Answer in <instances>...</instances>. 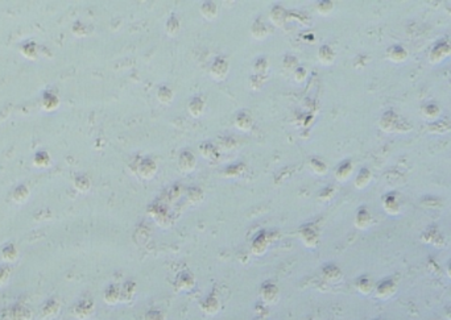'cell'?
Masks as SVG:
<instances>
[{
	"mask_svg": "<svg viewBox=\"0 0 451 320\" xmlns=\"http://www.w3.org/2000/svg\"><path fill=\"white\" fill-rule=\"evenodd\" d=\"M260 298L267 306L276 304L280 299V289L276 283L273 282H264L260 287Z\"/></svg>",
	"mask_w": 451,
	"mask_h": 320,
	"instance_id": "1",
	"label": "cell"
},
{
	"mask_svg": "<svg viewBox=\"0 0 451 320\" xmlns=\"http://www.w3.org/2000/svg\"><path fill=\"white\" fill-rule=\"evenodd\" d=\"M95 313V304L91 299H82L73 307V315L79 320L91 319Z\"/></svg>",
	"mask_w": 451,
	"mask_h": 320,
	"instance_id": "2",
	"label": "cell"
},
{
	"mask_svg": "<svg viewBox=\"0 0 451 320\" xmlns=\"http://www.w3.org/2000/svg\"><path fill=\"white\" fill-rule=\"evenodd\" d=\"M201 310L209 315V316H214L216 313H219V311L222 310V302L219 299V296L216 294H210L206 298L201 300L199 303Z\"/></svg>",
	"mask_w": 451,
	"mask_h": 320,
	"instance_id": "3",
	"label": "cell"
},
{
	"mask_svg": "<svg viewBox=\"0 0 451 320\" xmlns=\"http://www.w3.org/2000/svg\"><path fill=\"white\" fill-rule=\"evenodd\" d=\"M8 319L10 320H33V312L28 306L21 303H16L10 307L8 310Z\"/></svg>",
	"mask_w": 451,
	"mask_h": 320,
	"instance_id": "4",
	"label": "cell"
},
{
	"mask_svg": "<svg viewBox=\"0 0 451 320\" xmlns=\"http://www.w3.org/2000/svg\"><path fill=\"white\" fill-rule=\"evenodd\" d=\"M229 62L225 61L224 58H216L215 61L212 62L211 68H210L211 78L215 79V81H223L229 74Z\"/></svg>",
	"mask_w": 451,
	"mask_h": 320,
	"instance_id": "5",
	"label": "cell"
},
{
	"mask_svg": "<svg viewBox=\"0 0 451 320\" xmlns=\"http://www.w3.org/2000/svg\"><path fill=\"white\" fill-rule=\"evenodd\" d=\"M300 237L305 245L309 246V248H315L318 245V241H319V235H318V231L315 229L314 225L302 227L300 231Z\"/></svg>",
	"mask_w": 451,
	"mask_h": 320,
	"instance_id": "6",
	"label": "cell"
},
{
	"mask_svg": "<svg viewBox=\"0 0 451 320\" xmlns=\"http://www.w3.org/2000/svg\"><path fill=\"white\" fill-rule=\"evenodd\" d=\"M60 310H61V304H60L59 300L50 298L40 308V316L44 320H51L59 315Z\"/></svg>",
	"mask_w": 451,
	"mask_h": 320,
	"instance_id": "7",
	"label": "cell"
},
{
	"mask_svg": "<svg viewBox=\"0 0 451 320\" xmlns=\"http://www.w3.org/2000/svg\"><path fill=\"white\" fill-rule=\"evenodd\" d=\"M195 286V278L192 273L189 272H182L180 273L177 277H176L175 281V287L178 291H190V290L194 289Z\"/></svg>",
	"mask_w": 451,
	"mask_h": 320,
	"instance_id": "8",
	"label": "cell"
},
{
	"mask_svg": "<svg viewBox=\"0 0 451 320\" xmlns=\"http://www.w3.org/2000/svg\"><path fill=\"white\" fill-rule=\"evenodd\" d=\"M396 283L392 279H384L376 286V296L380 299H388L396 293Z\"/></svg>",
	"mask_w": 451,
	"mask_h": 320,
	"instance_id": "9",
	"label": "cell"
},
{
	"mask_svg": "<svg viewBox=\"0 0 451 320\" xmlns=\"http://www.w3.org/2000/svg\"><path fill=\"white\" fill-rule=\"evenodd\" d=\"M178 167L182 173H192L195 169V157L192 152L185 150L178 157Z\"/></svg>",
	"mask_w": 451,
	"mask_h": 320,
	"instance_id": "10",
	"label": "cell"
},
{
	"mask_svg": "<svg viewBox=\"0 0 451 320\" xmlns=\"http://www.w3.org/2000/svg\"><path fill=\"white\" fill-rule=\"evenodd\" d=\"M137 173L140 174L144 179H150V178L154 177V174L157 173V164L150 158H144L139 164Z\"/></svg>",
	"mask_w": 451,
	"mask_h": 320,
	"instance_id": "11",
	"label": "cell"
},
{
	"mask_svg": "<svg viewBox=\"0 0 451 320\" xmlns=\"http://www.w3.org/2000/svg\"><path fill=\"white\" fill-rule=\"evenodd\" d=\"M136 283L134 281H127L123 286H120V302L130 303L131 300L135 298V295H136Z\"/></svg>",
	"mask_w": 451,
	"mask_h": 320,
	"instance_id": "12",
	"label": "cell"
},
{
	"mask_svg": "<svg viewBox=\"0 0 451 320\" xmlns=\"http://www.w3.org/2000/svg\"><path fill=\"white\" fill-rule=\"evenodd\" d=\"M322 276L323 278L327 281V282H339L342 279V270L339 269L338 266L334 265V264H327L326 266H323L322 269Z\"/></svg>",
	"mask_w": 451,
	"mask_h": 320,
	"instance_id": "13",
	"label": "cell"
},
{
	"mask_svg": "<svg viewBox=\"0 0 451 320\" xmlns=\"http://www.w3.org/2000/svg\"><path fill=\"white\" fill-rule=\"evenodd\" d=\"M103 299L109 306H115L120 303V286L118 285H109L106 287L103 293Z\"/></svg>",
	"mask_w": 451,
	"mask_h": 320,
	"instance_id": "14",
	"label": "cell"
},
{
	"mask_svg": "<svg viewBox=\"0 0 451 320\" xmlns=\"http://www.w3.org/2000/svg\"><path fill=\"white\" fill-rule=\"evenodd\" d=\"M270 31L268 25L264 23L261 19L256 20L255 23L252 24L251 27V34H252L253 38H256V40H264V38H267L269 36Z\"/></svg>",
	"mask_w": 451,
	"mask_h": 320,
	"instance_id": "15",
	"label": "cell"
},
{
	"mask_svg": "<svg viewBox=\"0 0 451 320\" xmlns=\"http://www.w3.org/2000/svg\"><path fill=\"white\" fill-rule=\"evenodd\" d=\"M205 108H206V102L201 98V96H195V98H193L188 104L189 113H190L193 117H199V116H202V113L205 112Z\"/></svg>",
	"mask_w": 451,
	"mask_h": 320,
	"instance_id": "16",
	"label": "cell"
},
{
	"mask_svg": "<svg viewBox=\"0 0 451 320\" xmlns=\"http://www.w3.org/2000/svg\"><path fill=\"white\" fill-rule=\"evenodd\" d=\"M201 15L206 20H214L218 16V4L214 2H205L201 4Z\"/></svg>",
	"mask_w": 451,
	"mask_h": 320,
	"instance_id": "17",
	"label": "cell"
},
{
	"mask_svg": "<svg viewBox=\"0 0 451 320\" xmlns=\"http://www.w3.org/2000/svg\"><path fill=\"white\" fill-rule=\"evenodd\" d=\"M269 19L274 25L281 27V25H284L285 20H287V11L281 6H274L269 12Z\"/></svg>",
	"mask_w": 451,
	"mask_h": 320,
	"instance_id": "18",
	"label": "cell"
},
{
	"mask_svg": "<svg viewBox=\"0 0 451 320\" xmlns=\"http://www.w3.org/2000/svg\"><path fill=\"white\" fill-rule=\"evenodd\" d=\"M235 125L236 128L239 131H243V132H248L251 131L253 125V121H252V117L247 112H240L239 115L236 116L235 119Z\"/></svg>",
	"mask_w": 451,
	"mask_h": 320,
	"instance_id": "19",
	"label": "cell"
},
{
	"mask_svg": "<svg viewBox=\"0 0 451 320\" xmlns=\"http://www.w3.org/2000/svg\"><path fill=\"white\" fill-rule=\"evenodd\" d=\"M356 289L363 295H368L375 290V285H373L372 279L368 278V277H360L356 281Z\"/></svg>",
	"mask_w": 451,
	"mask_h": 320,
	"instance_id": "20",
	"label": "cell"
},
{
	"mask_svg": "<svg viewBox=\"0 0 451 320\" xmlns=\"http://www.w3.org/2000/svg\"><path fill=\"white\" fill-rule=\"evenodd\" d=\"M318 58H319V62L323 63V65H330L332 63L335 58V53L332 50L331 46H328V45H323L321 46V49L318 50Z\"/></svg>",
	"mask_w": 451,
	"mask_h": 320,
	"instance_id": "21",
	"label": "cell"
},
{
	"mask_svg": "<svg viewBox=\"0 0 451 320\" xmlns=\"http://www.w3.org/2000/svg\"><path fill=\"white\" fill-rule=\"evenodd\" d=\"M29 194H31V191H29V188L25 184H19L12 191V199L16 203H24L28 198H29Z\"/></svg>",
	"mask_w": 451,
	"mask_h": 320,
	"instance_id": "22",
	"label": "cell"
},
{
	"mask_svg": "<svg viewBox=\"0 0 451 320\" xmlns=\"http://www.w3.org/2000/svg\"><path fill=\"white\" fill-rule=\"evenodd\" d=\"M2 257L6 263H14L19 257V250H17L15 244H6L2 249Z\"/></svg>",
	"mask_w": 451,
	"mask_h": 320,
	"instance_id": "23",
	"label": "cell"
},
{
	"mask_svg": "<svg viewBox=\"0 0 451 320\" xmlns=\"http://www.w3.org/2000/svg\"><path fill=\"white\" fill-rule=\"evenodd\" d=\"M60 106V99L59 96L51 94V92H45L44 96H42V107L46 111H53L57 107Z\"/></svg>",
	"mask_w": 451,
	"mask_h": 320,
	"instance_id": "24",
	"label": "cell"
},
{
	"mask_svg": "<svg viewBox=\"0 0 451 320\" xmlns=\"http://www.w3.org/2000/svg\"><path fill=\"white\" fill-rule=\"evenodd\" d=\"M175 98V92L167 86H161L157 90V99L162 104H169Z\"/></svg>",
	"mask_w": 451,
	"mask_h": 320,
	"instance_id": "25",
	"label": "cell"
},
{
	"mask_svg": "<svg viewBox=\"0 0 451 320\" xmlns=\"http://www.w3.org/2000/svg\"><path fill=\"white\" fill-rule=\"evenodd\" d=\"M180 29H181L180 20H178L175 15H172V16L167 19L166 23H165V32H166V34H169V36L173 37V36H176V34L180 32Z\"/></svg>",
	"mask_w": 451,
	"mask_h": 320,
	"instance_id": "26",
	"label": "cell"
},
{
	"mask_svg": "<svg viewBox=\"0 0 451 320\" xmlns=\"http://www.w3.org/2000/svg\"><path fill=\"white\" fill-rule=\"evenodd\" d=\"M33 164L37 167H48L51 164V158L48 152L41 150V152H37L34 154Z\"/></svg>",
	"mask_w": 451,
	"mask_h": 320,
	"instance_id": "27",
	"label": "cell"
},
{
	"mask_svg": "<svg viewBox=\"0 0 451 320\" xmlns=\"http://www.w3.org/2000/svg\"><path fill=\"white\" fill-rule=\"evenodd\" d=\"M268 249V240L267 237L264 236H259V237L253 241L252 244V252L257 255H261L265 253V250Z\"/></svg>",
	"mask_w": 451,
	"mask_h": 320,
	"instance_id": "28",
	"label": "cell"
},
{
	"mask_svg": "<svg viewBox=\"0 0 451 320\" xmlns=\"http://www.w3.org/2000/svg\"><path fill=\"white\" fill-rule=\"evenodd\" d=\"M74 187L78 191H81V193H86V191H89L90 187H91V181L86 175H78L74 179Z\"/></svg>",
	"mask_w": 451,
	"mask_h": 320,
	"instance_id": "29",
	"label": "cell"
},
{
	"mask_svg": "<svg viewBox=\"0 0 451 320\" xmlns=\"http://www.w3.org/2000/svg\"><path fill=\"white\" fill-rule=\"evenodd\" d=\"M310 169L317 175H323L327 171V166H326L325 162L319 160V158H315V157H313L310 160Z\"/></svg>",
	"mask_w": 451,
	"mask_h": 320,
	"instance_id": "30",
	"label": "cell"
},
{
	"mask_svg": "<svg viewBox=\"0 0 451 320\" xmlns=\"http://www.w3.org/2000/svg\"><path fill=\"white\" fill-rule=\"evenodd\" d=\"M268 68H269V62H268L267 58H259V59L253 63V72H255V75H260V77L265 75V73L268 72Z\"/></svg>",
	"mask_w": 451,
	"mask_h": 320,
	"instance_id": "31",
	"label": "cell"
},
{
	"mask_svg": "<svg viewBox=\"0 0 451 320\" xmlns=\"http://www.w3.org/2000/svg\"><path fill=\"white\" fill-rule=\"evenodd\" d=\"M371 223V218H369V214L364 210L359 211V214L356 215V219H355V225L358 228L360 229H364L367 228Z\"/></svg>",
	"mask_w": 451,
	"mask_h": 320,
	"instance_id": "32",
	"label": "cell"
},
{
	"mask_svg": "<svg viewBox=\"0 0 451 320\" xmlns=\"http://www.w3.org/2000/svg\"><path fill=\"white\" fill-rule=\"evenodd\" d=\"M351 170H352L351 164H350V162H343V164L338 167V170H336L335 175H336V178H338L339 181H345V179H347V178L350 177Z\"/></svg>",
	"mask_w": 451,
	"mask_h": 320,
	"instance_id": "33",
	"label": "cell"
},
{
	"mask_svg": "<svg viewBox=\"0 0 451 320\" xmlns=\"http://www.w3.org/2000/svg\"><path fill=\"white\" fill-rule=\"evenodd\" d=\"M21 53H23L27 58L34 59V58L37 57V46H36V44H33V42H27V44H24L21 46Z\"/></svg>",
	"mask_w": 451,
	"mask_h": 320,
	"instance_id": "34",
	"label": "cell"
},
{
	"mask_svg": "<svg viewBox=\"0 0 451 320\" xmlns=\"http://www.w3.org/2000/svg\"><path fill=\"white\" fill-rule=\"evenodd\" d=\"M143 320H166V315L160 310H148L144 313Z\"/></svg>",
	"mask_w": 451,
	"mask_h": 320,
	"instance_id": "35",
	"label": "cell"
},
{
	"mask_svg": "<svg viewBox=\"0 0 451 320\" xmlns=\"http://www.w3.org/2000/svg\"><path fill=\"white\" fill-rule=\"evenodd\" d=\"M12 269L10 265H0V286H4L10 281Z\"/></svg>",
	"mask_w": 451,
	"mask_h": 320,
	"instance_id": "36",
	"label": "cell"
},
{
	"mask_svg": "<svg viewBox=\"0 0 451 320\" xmlns=\"http://www.w3.org/2000/svg\"><path fill=\"white\" fill-rule=\"evenodd\" d=\"M332 8H334V4L331 2H321L317 4V12L322 16H327L332 11Z\"/></svg>",
	"mask_w": 451,
	"mask_h": 320,
	"instance_id": "37",
	"label": "cell"
},
{
	"mask_svg": "<svg viewBox=\"0 0 451 320\" xmlns=\"http://www.w3.org/2000/svg\"><path fill=\"white\" fill-rule=\"evenodd\" d=\"M369 181V173L367 170H362L356 178V186L358 187H363V186H366L367 182Z\"/></svg>",
	"mask_w": 451,
	"mask_h": 320,
	"instance_id": "38",
	"label": "cell"
},
{
	"mask_svg": "<svg viewBox=\"0 0 451 320\" xmlns=\"http://www.w3.org/2000/svg\"><path fill=\"white\" fill-rule=\"evenodd\" d=\"M293 75L297 82H304L305 79H306V77H308V72L305 70V68H301V66H298V68L294 70Z\"/></svg>",
	"mask_w": 451,
	"mask_h": 320,
	"instance_id": "39",
	"label": "cell"
},
{
	"mask_svg": "<svg viewBox=\"0 0 451 320\" xmlns=\"http://www.w3.org/2000/svg\"><path fill=\"white\" fill-rule=\"evenodd\" d=\"M448 274H450V277H451V265H450V269H448Z\"/></svg>",
	"mask_w": 451,
	"mask_h": 320,
	"instance_id": "40",
	"label": "cell"
},
{
	"mask_svg": "<svg viewBox=\"0 0 451 320\" xmlns=\"http://www.w3.org/2000/svg\"><path fill=\"white\" fill-rule=\"evenodd\" d=\"M253 320H261V319H259V317H256V319H253Z\"/></svg>",
	"mask_w": 451,
	"mask_h": 320,
	"instance_id": "41",
	"label": "cell"
},
{
	"mask_svg": "<svg viewBox=\"0 0 451 320\" xmlns=\"http://www.w3.org/2000/svg\"><path fill=\"white\" fill-rule=\"evenodd\" d=\"M376 320H379V319H376Z\"/></svg>",
	"mask_w": 451,
	"mask_h": 320,
	"instance_id": "42",
	"label": "cell"
}]
</instances>
